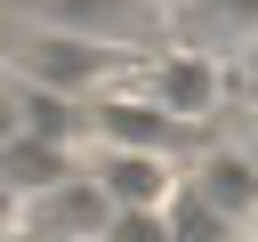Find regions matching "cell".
I'll use <instances>...</instances> for the list:
<instances>
[{
	"label": "cell",
	"instance_id": "5b68a950",
	"mask_svg": "<svg viewBox=\"0 0 258 242\" xmlns=\"http://www.w3.org/2000/svg\"><path fill=\"white\" fill-rule=\"evenodd\" d=\"M177 153H145V145H97L89 153V177L105 186V202L113 210H161L169 202V186H177Z\"/></svg>",
	"mask_w": 258,
	"mask_h": 242
},
{
	"label": "cell",
	"instance_id": "277c9868",
	"mask_svg": "<svg viewBox=\"0 0 258 242\" xmlns=\"http://www.w3.org/2000/svg\"><path fill=\"white\" fill-rule=\"evenodd\" d=\"M105 218H113V202H105V186L89 177V161H81L73 177H56V186L24 194V210H16V226H32L40 242H81V234H105Z\"/></svg>",
	"mask_w": 258,
	"mask_h": 242
},
{
	"label": "cell",
	"instance_id": "7a4b0ae2",
	"mask_svg": "<svg viewBox=\"0 0 258 242\" xmlns=\"http://www.w3.org/2000/svg\"><path fill=\"white\" fill-rule=\"evenodd\" d=\"M8 65H16L24 81H40V89H73V97H89V89L121 81L137 56H129V48H105V40H81V32H48V24H24V40L8 48Z\"/></svg>",
	"mask_w": 258,
	"mask_h": 242
},
{
	"label": "cell",
	"instance_id": "8992f818",
	"mask_svg": "<svg viewBox=\"0 0 258 242\" xmlns=\"http://www.w3.org/2000/svg\"><path fill=\"white\" fill-rule=\"evenodd\" d=\"M185 177H194L234 226H250V210H258V153H250L242 137H202V145L185 153Z\"/></svg>",
	"mask_w": 258,
	"mask_h": 242
},
{
	"label": "cell",
	"instance_id": "e0dca14e",
	"mask_svg": "<svg viewBox=\"0 0 258 242\" xmlns=\"http://www.w3.org/2000/svg\"><path fill=\"white\" fill-rule=\"evenodd\" d=\"M250 234H258V210H250Z\"/></svg>",
	"mask_w": 258,
	"mask_h": 242
},
{
	"label": "cell",
	"instance_id": "30bf717a",
	"mask_svg": "<svg viewBox=\"0 0 258 242\" xmlns=\"http://www.w3.org/2000/svg\"><path fill=\"white\" fill-rule=\"evenodd\" d=\"M105 234H113V242H169V218H161V210H113Z\"/></svg>",
	"mask_w": 258,
	"mask_h": 242
},
{
	"label": "cell",
	"instance_id": "9c48e42d",
	"mask_svg": "<svg viewBox=\"0 0 258 242\" xmlns=\"http://www.w3.org/2000/svg\"><path fill=\"white\" fill-rule=\"evenodd\" d=\"M161 218H169V242H234V234H242V226H234V218H226V210H218L185 169H177V186H169Z\"/></svg>",
	"mask_w": 258,
	"mask_h": 242
},
{
	"label": "cell",
	"instance_id": "5bb4252c",
	"mask_svg": "<svg viewBox=\"0 0 258 242\" xmlns=\"http://www.w3.org/2000/svg\"><path fill=\"white\" fill-rule=\"evenodd\" d=\"M242 145H250V153H258V121H250V129H242Z\"/></svg>",
	"mask_w": 258,
	"mask_h": 242
},
{
	"label": "cell",
	"instance_id": "7c38bea8",
	"mask_svg": "<svg viewBox=\"0 0 258 242\" xmlns=\"http://www.w3.org/2000/svg\"><path fill=\"white\" fill-rule=\"evenodd\" d=\"M0 242H40V234L32 226H0Z\"/></svg>",
	"mask_w": 258,
	"mask_h": 242
},
{
	"label": "cell",
	"instance_id": "2e32d148",
	"mask_svg": "<svg viewBox=\"0 0 258 242\" xmlns=\"http://www.w3.org/2000/svg\"><path fill=\"white\" fill-rule=\"evenodd\" d=\"M234 242H258V234H250V226H242V234H234Z\"/></svg>",
	"mask_w": 258,
	"mask_h": 242
},
{
	"label": "cell",
	"instance_id": "52a82bcc",
	"mask_svg": "<svg viewBox=\"0 0 258 242\" xmlns=\"http://www.w3.org/2000/svg\"><path fill=\"white\" fill-rule=\"evenodd\" d=\"M161 32L185 48H210V56H242L258 40V0H169Z\"/></svg>",
	"mask_w": 258,
	"mask_h": 242
},
{
	"label": "cell",
	"instance_id": "9a60e30c",
	"mask_svg": "<svg viewBox=\"0 0 258 242\" xmlns=\"http://www.w3.org/2000/svg\"><path fill=\"white\" fill-rule=\"evenodd\" d=\"M81 242H113V234H81Z\"/></svg>",
	"mask_w": 258,
	"mask_h": 242
},
{
	"label": "cell",
	"instance_id": "ac0fdd59",
	"mask_svg": "<svg viewBox=\"0 0 258 242\" xmlns=\"http://www.w3.org/2000/svg\"><path fill=\"white\" fill-rule=\"evenodd\" d=\"M161 8H169V0H161Z\"/></svg>",
	"mask_w": 258,
	"mask_h": 242
},
{
	"label": "cell",
	"instance_id": "8fae6325",
	"mask_svg": "<svg viewBox=\"0 0 258 242\" xmlns=\"http://www.w3.org/2000/svg\"><path fill=\"white\" fill-rule=\"evenodd\" d=\"M16 210H24V194H16L8 177H0V226H16Z\"/></svg>",
	"mask_w": 258,
	"mask_h": 242
},
{
	"label": "cell",
	"instance_id": "6da1fadb",
	"mask_svg": "<svg viewBox=\"0 0 258 242\" xmlns=\"http://www.w3.org/2000/svg\"><path fill=\"white\" fill-rule=\"evenodd\" d=\"M129 81L145 89V97H161L177 121H194V129H210L218 113H226V89H234V73H226V56H210V48H185V40H161V48H145L137 65H129Z\"/></svg>",
	"mask_w": 258,
	"mask_h": 242
},
{
	"label": "cell",
	"instance_id": "ba28073f",
	"mask_svg": "<svg viewBox=\"0 0 258 242\" xmlns=\"http://www.w3.org/2000/svg\"><path fill=\"white\" fill-rule=\"evenodd\" d=\"M73 169H81V153H73L64 137H40V129L0 137V177H8L16 194H40V186H56V177H73Z\"/></svg>",
	"mask_w": 258,
	"mask_h": 242
},
{
	"label": "cell",
	"instance_id": "3957f363",
	"mask_svg": "<svg viewBox=\"0 0 258 242\" xmlns=\"http://www.w3.org/2000/svg\"><path fill=\"white\" fill-rule=\"evenodd\" d=\"M24 24H48V32H81V40H105V48H129L145 56V40L161 32V0H8Z\"/></svg>",
	"mask_w": 258,
	"mask_h": 242
},
{
	"label": "cell",
	"instance_id": "4fadbf2b",
	"mask_svg": "<svg viewBox=\"0 0 258 242\" xmlns=\"http://www.w3.org/2000/svg\"><path fill=\"white\" fill-rule=\"evenodd\" d=\"M242 73H250V81H258V40H250V48H242Z\"/></svg>",
	"mask_w": 258,
	"mask_h": 242
}]
</instances>
